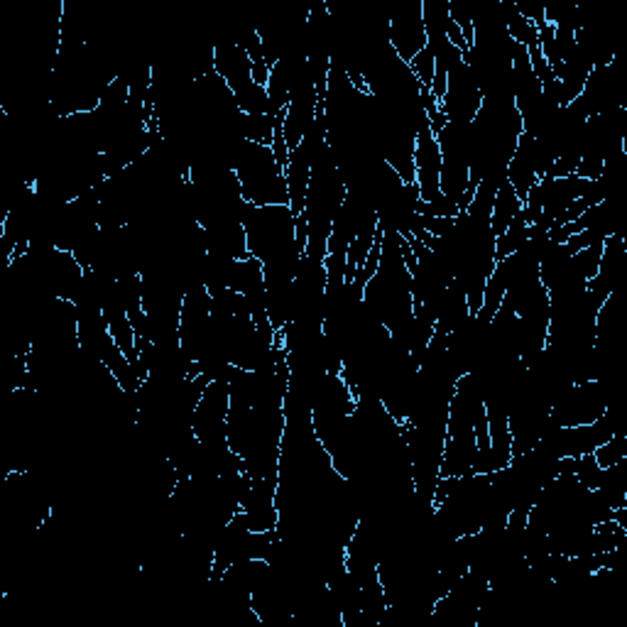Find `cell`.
Listing matches in <instances>:
<instances>
[{
  "label": "cell",
  "instance_id": "obj_1",
  "mask_svg": "<svg viewBox=\"0 0 627 627\" xmlns=\"http://www.w3.org/2000/svg\"><path fill=\"white\" fill-rule=\"evenodd\" d=\"M522 214V201L517 197V191L512 189V184L507 179L500 182L496 194V201H493V214H490V231H493V238H500L507 226H510L517 216Z\"/></svg>",
  "mask_w": 627,
  "mask_h": 627
},
{
  "label": "cell",
  "instance_id": "obj_2",
  "mask_svg": "<svg viewBox=\"0 0 627 627\" xmlns=\"http://www.w3.org/2000/svg\"><path fill=\"white\" fill-rule=\"evenodd\" d=\"M593 458L603 470L613 468V466H618V463L627 461V434L625 431L613 434V437L608 439L605 444L598 446V449L593 451Z\"/></svg>",
  "mask_w": 627,
  "mask_h": 627
}]
</instances>
